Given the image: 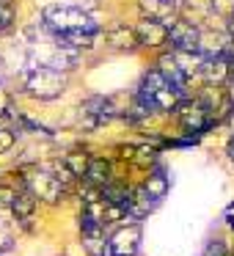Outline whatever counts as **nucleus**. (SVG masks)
Segmentation results:
<instances>
[{
    "label": "nucleus",
    "mask_w": 234,
    "mask_h": 256,
    "mask_svg": "<svg viewBox=\"0 0 234 256\" xmlns=\"http://www.w3.org/2000/svg\"><path fill=\"white\" fill-rule=\"evenodd\" d=\"M25 188H28L39 201H47V204H58V201L66 196V184H64L52 171H30L28 176H25Z\"/></svg>",
    "instance_id": "4"
},
{
    "label": "nucleus",
    "mask_w": 234,
    "mask_h": 256,
    "mask_svg": "<svg viewBox=\"0 0 234 256\" xmlns=\"http://www.w3.org/2000/svg\"><path fill=\"white\" fill-rule=\"evenodd\" d=\"M14 198H17V193H14L8 184H0V210H3V206H12Z\"/></svg>",
    "instance_id": "20"
},
{
    "label": "nucleus",
    "mask_w": 234,
    "mask_h": 256,
    "mask_svg": "<svg viewBox=\"0 0 234 256\" xmlns=\"http://www.w3.org/2000/svg\"><path fill=\"white\" fill-rule=\"evenodd\" d=\"M36 201H39V198H36L28 188L20 190L17 198H14L12 212H14V218L20 220V226H22V228H30V220H34V212H36Z\"/></svg>",
    "instance_id": "12"
},
{
    "label": "nucleus",
    "mask_w": 234,
    "mask_h": 256,
    "mask_svg": "<svg viewBox=\"0 0 234 256\" xmlns=\"http://www.w3.org/2000/svg\"><path fill=\"white\" fill-rule=\"evenodd\" d=\"M80 232L88 256H105V250H110V240H105V223L91 218L88 212H80Z\"/></svg>",
    "instance_id": "5"
},
{
    "label": "nucleus",
    "mask_w": 234,
    "mask_h": 256,
    "mask_svg": "<svg viewBox=\"0 0 234 256\" xmlns=\"http://www.w3.org/2000/svg\"><path fill=\"white\" fill-rule=\"evenodd\" d=\"M12 22H14V8L8 3H0V34L12 28Z\"/></svg>",
    "instance_id": "18"
},
{
    "label": "nucleus",
    "mask_w": 234,
    "mask_h": 256,
    "mask_svg": "<svg viewBox=\"0 0 234 256\" xmlns=\"http://www.w3.org/2000/svg\"><path fill=\"white\" fill-rule=\"evenodd\" d=\"M223 256H234V254H223Z\"/></svg>",
    "instance_id": "24"
},
{
    "label": "nucleus",
    "mask_w": 234,
    "mask_h": 256,
    "mask_svg": "<svg viewBox=\"0 0 234 256\" xmlns=\"http://www.w3.org/2000/svg\"><path fill=\"white\" fill-rule=\"evenodd\" d=\"M226 154H228V160H234V135L228 138V144H226Z\"/></svg>",
    "instance_id": "22"
},
{
    "label": "nucleus",
    "mask_w": 234,
    "mask_h": 256,
    "mask_svg": "<svg viewBox=\"0 0 234 256\" xmlns=\"http://www.w3.org/2000/svg\"><path fill=\"white\" fill-rule=\"evenodd\" d=\"M14 140H17V135H14V130H8V127H0V154L12 149V146H14Z\"/></svg>",
    "instance_id": "19"
},
{
    "label": "nucleus",
    "mask_w": 234,
    "mask_h": 256,
    "mask_svg": "<svg viewBox=\"0 0 234 256\" xmlns=\"http://www.w3.org/2000/svg\"><path fill=\"white\" fill-rule=\"evenodd\" d=\"M168 28H171V25L157 22V20L140 17V22L135 25L138 44H140V47H162V44H168Z\"/></svg>",
    "instance_id": "9"
},
{
    "label": "nucleus",
    "mask_w": 234,
    "mask_h": 256,
    "mask_svg": "<svg viewBox=\"0 0 234 256\" xmlns=\"http://www.w3.org/2000/svg\"><path fill=\"white\" fill-rule=\"evenodd\" d=\"M160 204L157 198H152L149 190L146 188H138L130 193V204H127V218H132V220H140V218H146L154 206Z\"/></svg>",
    "instance_id": "11"
},
{
    "label": "nucleus",
    "mask_w": 234,
    "mask_h": 256,
    "mask_svg": "<svg viewBox=\"0 0 234 256\" xmlns=\"http://www.w3.org/2000/svg\"><path fill=\"white\" fill-rule=\"evenodd\" d=\"M3 118H6V113H0V122H3Z\"/></svg>",
    "instance_id": "23"
},
{
    "label": "nucleus",
    "mask_w": 234,
    "mask_h": 256,
    "mask_svg": "<svg viewBox=\"0 0 234 256\" xmlns=\"http://www.w3.org/2000/svg\"><path fill=\"white\" fill-rule=\"evenodd\" d=\"M140 248V226L130 223L110 237V256H135Z\"/></svg>",
    "instance_id": "8"
},
{
    "label": "nucleus",
    "mask_w": 234,
    "mask_h": 256,
    "mask_svg": "<svg viewBox=\"0 0 234 256\" xmlns=\"http://www.w3.org/2000/svg\"><path fill=\"white\" fill-rule=\"evenodd\" d=\"M201 28L188 20H176L168 28V44L171 50H201Z\"/></svg>",
    "instance_id": "7"
},
{
    "label": "nucleus",
    "mask_w": 234,
    "mask_h": 256,
    "mask_svg": "<svg viewBox=\"0 0 234 256\" xmlns=\"http://www.w3.org/2000/svg\"><path fill=\"white\" fill-rule=\"evenodd\" d=\"M232 69H234V61H232Z\"/></svg>",
    "instance_id": "25"
},
{
    "label": "nucleus",
    "mask_w": 234,
    "mask_h": 256,
    "mask_svg": "<svg viewBox=\"0 0 234 256\" xmlns=\"http://www.w3.org/2000/svg\"><path fill=\"white\" fill-rule=\"evenodd\" d=\"M174 113H176L179 124H182L188 132H201V130L206 127V122H210V108H206L198 96H196V100H188V96H184Z\"/></svg>",
    "instance_id": "6"
},
{
    "label": "nucleus",
    "mask_w": 234,
    "mask_h": 256,
    "mask_svg": "<svg viewBox=\"0 0 234 256\" xmlns=\"http://www.w3.org/2000/svg\"><path fill=\"white\" fill-rule=\"evenodd\" d=\"M25 91H28L34 100L50 102L66 91V74L61 69L52 66H42V64H30L28 74H25Z\"/></svg>",
    "instance_id": "2"
},
{
    "label": "nucleus",
    "mask_w": 234,
    "mask_h": 256,
    "mask_svg": "<svg viewBox=\"0 0 234 256\" xmlns=\"http://www.w3.org/2000/svg\"><path fill=\"white\" fill-rule=\"evenodd\" d=\"M144 188L149 190V196H152V198L162 201V198H166V193H168V176H166V171H160V168H157V171L152 174L149 179H146V184H144Z\"/></svg>",
    "instance_id": "15"
},
{
    "label": "nucleus",
    "mask_w": 234,
    "mask_h": 256,
    "mask_svg": "<svg viewBox=\"0 0 234 256\" xmlns=\"http://www.w3.org/2000/svg\"><path fill=\"white\" fill-rule=\"evenodd\" d=\"M105 39H108V44H110L113 50H118V52H132L135 47H140L138 36H135V28H127V25H116V28H110Z\"/></svg>",
    "instance_id": "13"
},
{
    "label": "nucleus",
    "mask_w": 234,
    "mask_h": 256,
    "mask_svg": "<svg viewBox=\"0 0 234 256\" xmlns=\"http://www.w3.org/2000/svg\"><path fill=\"white\" fill-rule=\"evenodd\" d=\"M138 94H144L146 100L152 102V108H154V110H176L179 102L184 100V94L168 83L166 74H162L160 69H152V72L144 74Z\"/></svg>",
    "instance_id": "3"
},
{
    "label": "nucleus",
    "mask_w": 234,
    "mask_h": 256,
    "mask_svg": "<svg viewBox=\"0 0 234 256\" xmlns=\"http://www.w3.org/2000/svg\"><path fill=\"white\" fill-rule=\"evenodd\" d=\"M212 8H215V14H220V17L234 20V0H212Z\"/></svg>",
    "instance_id": "17"
},
{
    "label": "nucleus",
    "mask_w": 234,
    "mask_h": 256,
    "mask_svg": "<svg viewBox=\"0 0 234 256\" xmlns=\"http://www.w3.org/2000/svg\"><path fill=\"white\" fill-rule=\"evenodd\" d=\"M42 25L56 36H74V34H100L91 14L80 6H47L42 14Z\"/></svg>",
    "instance_id": "1"
},
{
    "label": "nucleus",
    "mask_w": 234,
    "mask_h": 256,
    "mask_svg": "<svg viewBox=\"0 0 234 256\" xmlns=\"http://www.w3.org/2000/svg\"><path fill=\"white\" fill-rule=\"evenodd\" d=\"M140 17L157 20V22L174 25L176 22V0H138Z\"/></svg>",
    "instance_id": "10"
},
{
    "label": "nucleus",
    "mask_w": 234,
    "mask_h": 256,
    "mask_svg": "<svg viewBox=\"0 0 234 256\" xmlns=\"http://www.w3.org/2000/svg\"><path fill=\"white\" fill-rule=\"evenodd\" d=\"M223 254H226V245H223L220 240H212L204 248V256H223Z\"/></svg>",
    "instance_id": "21"
},
{
    "label": "nucleus",
    "mask_w": 234,
    "mask_h": 256,
    "mask_svg": "<svg viewBox=\"0 0 234 256\" xmlns=\"http://www.w3.org/2000/svg\"><path fill=\"white\" fill-rule=\"evenodd\" d=\"M64 162H66V168L78 179H86V171H88V166H91V157L86 154V152H72V154L64 157Z\"/></svg>",
    "instance_id": "16"
},
{
    "label": "nucleus",
    "mask_w": 234,
    "mask_h": 256,
    "mask_svg": "<svg viewBox=\"0 0 234 256\" xmlns=\"http://www.w3.org/2000/svg\"><path fill=\"white\" fill-rule=\"evenodd\" d=\"M86 184H91V188H105V184H110V162L102 160V157H91V166L88 171H86Z\"/></svg>",
    "instance_id": "14"
}]
</instances>
